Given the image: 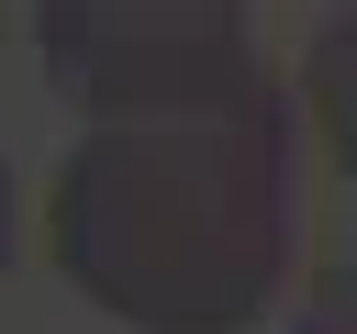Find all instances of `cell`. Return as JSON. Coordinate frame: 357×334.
I'll list each match as a JSON object with an SVG mask.
<instances>
[{
  "label": "cell",
  "mask_w": 357,
  "mask_h": 334,
  "mask_svg": "<svg viewBox=\"0 0 357 334\" xmlns=\"http://www.w3.org/2000/svg\"><path fill=\"white\" fill-rule=\"evenodd\" d=\"M45 223L89 312L134 334H245L290 278L279 78L156 122H89L56 167Z\"/></svg>",
  "instance_id": "cell-1"
},
{
  "label": "cell",
  "mask_w": 357,
  "mask_h": 334,
  "mask_svg": "<svg viewBox=\"0 0 357 334\" xmlns=\"http://www.w3.org/2000/svg\"><path fill=\"white\" fill-rule=\"evenodd\" d=\"M33 33H45V78L100 122H156V111L268 89V56L223 11H78V0H56V11H33Z\"/></svg>",
  "instance_id": "cell-2"
},
{
  "label": "cell",
  "mask_w": 357,
  "mask_h": 334,
  "mask_svg": "<svg viewBox=\"0 0 357 334\" xmlns=\"http://www.w3.org/2000/svg\"><path fill=\"white\" fill-rule=\"evenodd\" d=\"M0 256H11V167H0Z\"/></svg>",
  "instance_id": "cell-3"
}]
</instances>
